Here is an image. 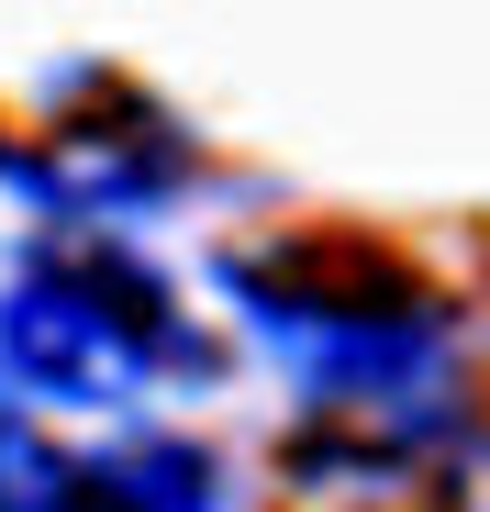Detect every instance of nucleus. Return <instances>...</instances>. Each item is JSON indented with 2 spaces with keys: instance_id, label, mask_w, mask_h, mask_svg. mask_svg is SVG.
Wrapping results in <instances>:
<instances>
[{
  "instance_id": "1",
  "label": "nucleus",
  "mask_w": 490,
  "mask_h": 512,
  "mask_svg": "<svg viewBox=\"0 0 490 512\" xmlns=\"http://www.w3.org/2000/svg\"><path fill=\"white\" fill-rule=\"evenodd\" d=\"M168 379H212L201 323L123 234H34L0 279V401L34 412H123Z\"/></svg>"
},
{
  "instance_id": "2",
  "label": "nucleus",
  "mask_w": 490,
  "mask_h": 512,
  "mask_svg": "<svg viewBox=\"0 0 490 512\" xmlns=\"http://www.w3.org/2000/svg\"><path fill=\"white\" fill-rule=\"evenodd\" d=\"M0 512H223V468L190 435H101L56 446L0 401Z\"/></svg>"
},
{
  "instance_id": "3",
  "label": "nucleus",
  "mask_w": 490,
  "mask_h": 512,
  "mask_svg": "<svg viewBox=\"0 0 490 512\" xmlns=\"http://www.w3.org/2000/svg\"><path fill=\"white\" fill-rule=\"evenodd\" d=\"M479 512H490V479H479Z\"/></svg>"
}]
</instances>
